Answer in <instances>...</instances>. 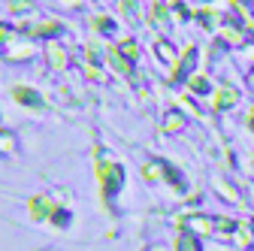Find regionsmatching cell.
<instances>
[{"mask_svg": "<svg viewBox=\"0 0 254 251\" xmlns=\"http://www.w3.org/2000/svg\"><path fill=\"white\" fill-rule=\"evenodd\" d=\"M15 97L24 100V103H30V106H40V97H37L34 91H27V88H18V91H15Z\"/></svg>", "mask_w": 254, "mask_h": 251, "instance_id": "7a4b0ae2", "label": "cell"}, {"mask_svg": "<svg viewBox=\"0 0 254 251\" xmlns=\"http://www.w3.org/2000/svg\"><path fill=\"white\" fill-rule=\"evenodd\" d=\"M190 85H194V91H206V79H190Z\"/></svg>", "mask_w": 254, "mask_h": 251, "instance_id": "52a82bcc", "label": "cell"}, {"mask_svg": "<svg viewBox=\"0 0 254 251\" xmlns=\"http://www.w3.org/2000/svg\"><path fill=\"white\" fill-rule=\"evenodd\" d=\"M3 34H6V27H0V43H3Z\"/></svg>", "mask_w": 254, "mask_h": 251, "instance_id": "ba28073f", "label": "cell"}, {"mask_svg": "<svg viewBox=\"0 0 254 251\" xmlns=\"http://www.w3.org/2000/svg\"><path fill=\"white\" fill-rule=\"evenodd\" d=\"M251 127H254V115H251Z\"/></svg>", "mask_w": 254, "mask_h": 251, "instance_id": "9c48e42d", "label": "cell"}, {"mask_svg": "<svg viewBox=\"0 0 254 251\" xmlns=\"http://www.w3.org/2000/svg\"><path fill=\"white\" fill-rule=\"evenodd\" d=\"M182 124H185L182 115H170V118L164 121V130H176V127H182Z\"/></svg>", "mask_w": 254, "mask_h": 251, "instance_id": "5b68a950", "label": "cell"}, {"mask_svg": "<svg viewBox=\"0 0 254 251\" xmlns=\"http://www.w3.org/2000/svg\"><path fill=\"white\" fill-rule=\"evenodd\" d=\"M157 52H161L167 61H173V49H170V46H164V43H161V46H157Z\"/></svg>", "mask_w": 254, "mask_h": 251, "instance_id": "8992f818", "label": "cell"}, {"mask_svg": "<svg viewBox=\"0 0 254 251\" xmlns=\"http://www.w3.org/2000/svg\"><path fill=\"white\" fill-rule=\"evenodd\" d=\"M190 67H194V49H188L185 52V58H182V70H179V76H185Z\"/></svg>", "mask_w": 254, "mask_h": 251, "instance_id": "3957f363", "label": "cell"}, {"mask_svg": "<svg viewBox=\"0 0 254 251\" xmlns=\"http://www.w3.org/2000/svg\"><path fill=\"white\" fill-rule=\"evenodd\" d=\"M179 251H200V248H197V242H194V239L185 233V236L179 239Z\"/></svg>", "mask_w": 254, "mask_h": 251, "instance_id": "277c9868", "label": "cell"}, {"mask_svg": "<svg viewBox=\"0 0 254 251\" xmlns=\"http://www.w3.org/2000/svg\"><path fill=\"white\" fill-rule=\"evenodd\" d=\"M236 100H239V91H236V88H221L218 100H215V109H227V106H233Z\"/></svg>", "mask_w": 254, "mask_h": 251, "instance_id": "6da1fadb", "label": "cell"}, {"mask_svg": "<svg viewBox=\"0 0 254 251\" xmlns=\"http://www.w3.org/2000/svg\"><path fill=\"white\" fill-rule=\"evenodd\" d=\"M251 79H254V76H251Z\"/></svg>", "mask_w": 254, "mask_h": 251, "instance_id": "30bf717a", "label": "cell"}]
</instances>
